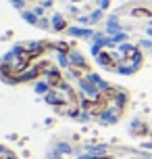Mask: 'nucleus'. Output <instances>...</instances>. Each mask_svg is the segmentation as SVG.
I'll use <instances>...</instances> for the list:
<instances>
[{
	"label": "nucleus",
	"mask_w": 152,
	"mask_h": 159,
	"mask_svg": "<svg viewBox=\"0 0 152 159\" xmlns=\"http://www.w3.org/2000/svg\"><path fill=\"white\" fill-rule=\"evenodd\" d=\"M131 15H133V17H152V13L148 11V8H133Z\"/></svg>",
	"instance_id": "obj_3"
},
{
	"label": "nucleus",
	"mask_w": 152,
	"mask_h": 159,
	"mask_svg": "<svg viewBox=\"0 0 152 159\" xmlns=\"http://www.w3.org/2000/svg\"><path fill=\"white\" fill-rule=\"evenodd\" d=\"M48 84L52 88H58V86H63V73L61 71H52L48 75Z\"/></svg>",
	"instance_id": "obj_2"
},
{
	"label": "nucleus",
	"mask_w": 152,
	"mask_h": 159,
	"mask_svg": "<svg viewBox=\"0 0 152 159\" xmlns=\"http://www.w3.org/2000/svg\"><path fill=\"white\" fill-rule=\"evenodd\" d=\"M100 63L106 65L108 69H115V67H117V59H115V57H111L108 52H100Z\"/></svg>",
	"instance_id": "obj_1"
}]
</instances>
